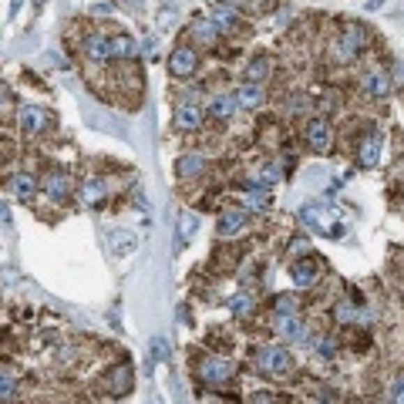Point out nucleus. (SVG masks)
Segmentation results:
<instances>
[{"mask_svg":"<svg viewBox=\"0 0 404 404\" xmlns=\"http://www.w3.org/2000/svg\"><path fill=\"white\" fill-rule=\"evenodd\" d=\"M253 371H260L267 377H287L290 371H293V357H290L287 347L263 344V347H256V354H253Z\"/></svg>","mask_w":404,"mask_h":404,"instance_id":"obj_1","label":"nucleus"},{"mask_svg":"<svg viewBox=\"0 0 404 404\" xmlns=\"http://www.w3.org/2000/svg\"><path fill=\"white\" fill-rule=\"evenodd\" d=\"M364 47H367L364 27L350 24L344 34H341V38H334V44H330V61H334V64H350V61L364 51Z\"/></svg>","mask_w":404,"mask_h":404,"instance_id":"obj_2","label":"nucleus"},{"mask_svg":"<svg viewBox=\"0 0 404 404\" xmlns=\"http://www.w3.org/2000/svg\"><path fill=\"white\" fill-rule=\"evenodd\" d=\"M195 374H199L202 384H226V381L236 377V364L230 357H223V354H206V357H199Z\"/></svg>","mask_w":404,"mask_h":404,"instance_id":"obj_3","label":"nucleus"},{"mask_svg":"<svg viewBox=\"0 0 404 404\" xmlns=\"http://www.w3.org/2000/svg\"><path fill=\"white\" fill-rule=\"evenodd\" d=\"M304 145H307L313 155H327L330 145H334V128L324 115H310L304 121Z\"/></svg>","mask_w":404,"mask_h":404,"instance_id":"obj_4","label":"nucleus"},{"mask_svg":"<svg viewBox=\"0 0 404 404\" xmlns=\"http://www.w3.org/2000/svg\"><path fill=\"white\" fill-rule=\"evenodd\" d=\"M169 75L179 81H189L199 75V51L189 44H175L172 54H169Z\"/></svg>","mask_w":404,"mask_h":404,"instance_id":"obj_5","label":"nucleus"},{"mask_svg":"<svg viewBox=\"0 0 404 404\" xmlns=\"http://www.w3.org/2000/svg\"><path fill=\"white\" fill-rule=\"evenodd\" d=\"M361 91H364V98H371V101H384V98L391 95V75H387L384 68H377V64L364 68V71H361Z\"/></svg>","mask_w":404,"mask_h":404,"instance_id":"obj_6","label":"nucleus"},{"mask_svg":"<svg viewBox=\"0 0 404 404\" xmlns=\"http://www.w3.org/2000/svg\"><path fill=\"white\" fill-rule=\"evenodd\" d=\"M71 193H75V186H71V175L64 172V169L44 172V195H47L51 202H68Z\"/></svg>","mask_w":404,"mask_h":404,"instance_id":"obj_7","label":"nucleus"},{"mask_svg":"<svg viewBox=\"0 0 404 404\" xmlns=\"http://www.w3.org/2000/svg\"><path fill=\"white\" fill-rule=\"evenodd\" d=\"M317 276H320V263H317V256H300V260H293V263H290V280H293V287L310 290L313 283H317Z\"/></svg>","mask_w":404,"mask_h":404,"instance_id":"obj_8","label":"nucleus"},{"mask_svg":"<svg viewBox=\"0 0 404 404\" xmlns=\"http://www.w3.org/2000/svg\"><path fill=\"white\" fill-rule=\"evenodd\" d=\"M189 38H193V44H199V47H216L219 44V38H223V31H219V24L212 17H195L193 27H189Z\"/></svg>","mask_w":404,"mask_h":404,"instance_id":"obj_9","label":"nucleus"},{"mask_svg":"<svg viewBox=\"0 0 404 404\" xmlns=\"http://www.w3.org/2000/svg\"><path fill=\"white\" fill-rule=\"evenodd\" d=\"M47 121H51V115H47L40 105H24L17 112V128L24 135H40L47 128Z\"/></svg>","mask_w":404,"mask_h":404,"instance_id":"obj_10","label":"nucleus"},{"mask_svg":"<svg viewBox=\"0 0 404 404\" xmlns=\"http://www.w3.org/2000/svg\"><path fill=\"white\" fill-rule=\"evenodd\" d=\"M209 169V162H206V155L202 152H186L179 162H175V175L182 179V182H195V179H202Z\"/></svg>","mask_w":404,"mask_h":404,"instance_id":"obj_11","label":"nucleus"},{"mask_svg":"<svg viewBox=\"0 0 404 404\" xmlns=\"http://www.w3.org/2000/svg\"><path fill=\"white\" fill-rule=\"evenodd\" d=\"M172 125L179 128V132H199L202 125H206V112L199 108V105H179L175 108V115H172Z\"/></svg>","mask_w":404,"mask_h":404,"instance_id":"obj_12","label":"nucleus"},{"mask_svg":"<svg viewBox=\"0 0 404 404\" xmlns=\"http://www.w3.org/2000/svg\"><path fill=\"white\" fill-rule=\"evenodd\" d=\"M7 193L14 195L17 202H31L34 195H38V175L31 172H14L7 179Z\"/></svg>","mask_w":404,"mask_h":404,"instance_id":"obj_13","label":"nucleus"},{"mask_svg":"<svg viewBox=\"0 0 404 404\" xmlns=\"http://www.w3.org/2000/svg\"><path fill=\"white\" fill-rule=\"evenodd\" d=\"M236 112H239V101H236V95H226V91H216L206 105V115L216 121H232Z\"/></svg>","mask_w":404,"mask_h":404,"instance_id":"obj_14","label":"nucleus"},{"mask_svg":"<svg viewBox=\"0 0 404 404\" xmlns=\"http://www.w3.org/2000/svg\"><path fill=\"white\" fill-rule=\"evenodd\" d=\"M236 101H239V108H246V112H256V108H263V101H267V91H263V84H256V81H243L236 91Z\"/></svg>","mask_w":404,"mask_h":404,"instance_id":"obj_15","label":"nucleus"},{"mask_svg":"<svg viewBox=\"0 0 404 404\" xmlns=\"http://www.w3.org/2000/svg\"><path fill=\"white\" fill-rule=\"evenodd\" d=\"M101 199H105V179H84L81 186H77V202L84 206V209H98L101 206Z\"/></svg>","mask_w":404,"mask_h":404,"instance_id":"obj_16","label":"nucleus"},{"mask_svg":"<svg viewBox=\"0 0 404 404\" xmlns=\"http://www.w3.org/2000/svg\"><path fill=\"white\" fill-rule=\"evenodd\" d=\"M243 226H246V212L243 209H226L223 216H219V223H216V232H219L223 239H230V236H236Z\"/></svg>","mask_w":404,"mask_h":404,"instance_id":"obj_17","label":"nucleus"},{"mask_svg":"<svg viewBox=\"0 0 404 404\" xmlns=\"http://www.w3.org/2000/svg\"><path fill=\"white\" fill-rule=\"evenodd\" d=\"M209 17L219 24V31H223V34H232V31L239 27V10L230 7V3H216V7L209 10Z\"/></svg>","mask_w":404,"mask_h":404,"instance_id":"obj_18","label":"nucleus"},{"mask_svg":"<svg viewBox=\"0 0 404 404\" xmlns=\"http://www.w3.org/2000/svg\"><path fill=\"white\" fill-rule=\"evenodd\" d=\"M84 54L91 61H112V38H105V34H88V38H84Z\"/></svg>","mask_w":404,"mask_h":404,"instance_id":"obj_19","label":"nucleus"},{"mask_svg":"<svg viewBox=\"0 0 404 404\" xmlns=\"http://www.w3.org/2000/svg\"><path fill=\"white\" fill-rule=\"evenodd\" d=\"M138 51H142V47L135 44L132 34H115V38H112V61H132Z\"/></svg>","mask_w":404,"mask_h":404,"instance_id":"obj_20","label":"nucleus"},{"mask_svg":"<svg viewBox=\"0 0 404 404\" xmlns=\"http://www.w3.org/2000/svg\"><path fill=\"white\" fill-rule=\"evenodd\" d=\"M246 81H256V84H263L269 75H273V58H267V54H260V58H253L250 64H246Z\"/></svg>","mask_w":404,"mask_h":404,"instance_id":"obj_21","label":"nucleus"},{"mask_svg":"<svg viewBox=\"0 0 404 404\" xmlns=\"http://www.w3.org/2000/svg\"><path fill=\"white\" fill-rule=\"evenodd\" d=\"M132 384H135L132 367H128V364H118L115 371H112V394H115V398H125V394L132 391Z\"/></svg>","mask_w":404,"mask_h":404,"instance_id":"obj_22","label":"nucleus"},{"mask_svg":"<svg viewBox=\"0 0 404 404\" xmlns=\"http://www.w3.org/2000/svg\"><path fill=\"white\" fill-rule=\"evenodd\" d=\"M357 152H361V155H357V158H361V165L374 169V165H377V158H381V138L371 132V138L361 142V149H357Z\"/></svg>","mask_w":404,"mask_h":404,"instance_id":"obj_23","label":"nucleus"},{"mask_svg":"<svg viewBox=\"0 0 404 404\" xmlns=\"http://www.w3.org/2000/svg\"><path fill=\"white\" fill-rule=\"evenodd\" d=\"M273 327H276V334H280L283 341H304V327H300L297 317H276Z\"/></svg>","mask_w":404,"mask_h":404,"instance_id":"obj_24","label":"nucleus"},{"mask_svg":"<svg viewBox=\"0 0 404 404\" xmlns=\"http://www.w3.org/2000/svg\"><path fill=\"white\" fill-rule=\"evenodd\" d=\"M269 310H273V317H297V297L293 293H276Z\"/></svg>","mask_w":404,"mask_h":404,"instance_id":"obj_25","label":"nucleus"},{"mask_svg":"<svg viewBox=\"0 0 404 404\" xmlns=\"http://www.w3.org/2000/svg\"><path fill=\"white\" fill-rule=\"evenodd\" d=\"M135 246H138V236H135L132 230H115L112 232V250L121 256V253H132Z\"/></svg>","mask_w":404,"mask_h":404,"instance_id":"obj_26","label":"nucleus"},{"mask_svg":"<svg viewBox=\"0 0 404 404\" xmlns=\"http://www.w3.org/2000/svg\"><path fill=\"white\" fill-rule=\"evenodd\" d=\"M230 313L232 317H250L253 313V297L250 293H236L230 300Z\"/></svg>","mask_w":404,"mask_h":404,"instance_id":"obj_27","label":"nucleus"},{"mask_svg":"<svg viewBox=\"0 0 404 404\" xmlns=\"http://www.w3.org/2000/svg\"><path fill=\"white\" fill-rule=\"evenodd\" d=\"M357 313H361V307H354L350 300H341V304L334 307V317H337L341 324H357Z\"/></svg>","mask_w":404,"mask_h":404,"instance_id":"obj_28","label":"nucleus"},{"mask_svg":"<svg viewBox=\"0 0 404 404\" xmlns=\"http://www.w3.org/2000/svg\"><path fill=\"white\" fill-rule=\"evenodd\" d=\"M0 398H3V401H14V398H17V384H14L10 367H3V374H0Z\"/></svg>","mask_w":404,"mask_h":404,"instance_id":"obj_29","label":"nucleus"},{"mask_svg":"<svg viewBox=\"0 0 404 404\" xmlns=\"http://www.w3.org/2000/svg\"><path fill=\"white\" fill-rule=\"evenodd\" d=\"M195 230H199V219H195V216H182V236H175V250H182L186 239H189Z\"/></svg>","mask_w":404,"mask_h":404,"instance_id":"obj_30","label":"nucleus"},{"mask_svg":"<svg viewBox=\"0 0 404 404\" xmlns=\"http://www.w3.org/2000/svg\"><path fill=\"white\" fill-rule=\"evenodd\" d=\"M387 398H391V401H404V374H398V377L391 381V387H387Z\"/></svg>","mask_w":404,"mask_h":404,"instance_id":"obj_31","label":"nucleus"},{"mask_svg":"<svg viewBox=\"0 0 404 404\" xmlns=\"http://www.w3.org/2000/svg\"><path fill=\"white\" fill-rule=\"evenodd\" d=\"M334 350H337V347H334L330 337H320V341H317V354H320V357H334Z\"/></svg>","mask_w":404,"mask_h":404,"instance_id":"obj_32","label":"nucleus"},{"mask_svg":"<svg viewBox=\"0 0 404 404\" xmlns=\"http://www.w3.org/2000/svg\"><path fill=\"white\" fill-rule=\"evenodd\" d=\"M142 54H145V58H155V38L142 40Z\"/></svg>","mask_w":404,"mask_h":404,"instance_id":"obj_33","label":"nucleus"},{"mask_svg":"<svg viewBox=\"0 0 404 404\" xmlns=\"http://www.w3.org/2000/svg\"><path fill=\"white\" fill-rule=\"evenodd\" d=\"M152 357H165V341H162V337L155 341V347H152Z\"/></svg>","mask_w":404,"mask_h":404,"instance_id":"obj_34","label":"nucleus"}]
</instances>
